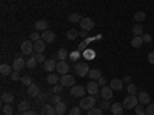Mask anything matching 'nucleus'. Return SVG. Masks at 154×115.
Segmentation results:
<instances>
[{
	"mask_svg": "<svg viewBox=\"0 0 154 115\" xmlns=\"http://www.w3.org/2000/svg\"><path fill=\"white\" fill-rule=\"evenodd\" d=\"M56 66H57V61H56L54 58H49V60H46V61L43 63V69L48 71V72H53V71L56 69Z\"/></svg>",
	"mask_w": 154,
	"mask_h": 115,
	"instance_id": "dca6fc26",
	"label": "nucleus"
},
{
	"mask_svg": "<svg viewBox=\"0 0 154 115\" xmlns=\"http://www.w3.org/2000/svg\"><path fill=\"white\" fill-rule=\"evenodd\" d=\"M54 108H56V112H57V115H63L66 112V105L63 103V101H60V103H57V105H54Z\"/></svg>",
	"mask_w": 154,
	"mask_h": 115,
	"instance_id": "5701e85b",
	"label": "nucleus"
},
{
	"mask_svg": "<svg viewBox=\"0 0 154 115\" xmlns=\"http://www.w3.org/2000/svg\"><path fill=\"white\" fill-rule=\"evenodd\" d=\"M142 37H143V42H145V43H151V42H152V37H151L149 34H143Z\"/></svg>",
	"mask_w": 154,
	"mask_h": 115,
	"instance_id": "09e8293b",
	"label": "nucleus"
},
{
	"mask_svg": "<svg viewBox=\"0 0 154 115\" xmlns=\"http://www.w3.org/2000/svg\"><path fill=\"white\" fill-rule=\"evenodd\" d=\"M80 26H82V29H85V31H91V29L96 26V23H94V20H93V19H89V17H83V19L80 20Z\"/></svg>",
	"mask_w": 154,
	"mask_h": 115,
	"instance_id": "6e6552de",
	"label": "nucleus"
},
{
	"mask_svg": "<svg viewBox=\"0 0 154 115\" xmlns=\"http://www.w3.org/2000/svg\"><path fill=\"white\" fill-rule=\"evenodd\" d=\"M79 35H80V37H83V38H88V31H85V29H82V31L79 32Z\"/></svg>",
	"mask_w": 154,
	"mask_h": 115,
	"instance_id": "864d4df0",
	"label": "nucleus"
},
{
	"mask_svg": "<svg viewBox=\"0 0 154 115\" xmlns=\"http://www.w3.org/2000/svg\"><path fill=\"white\" fill-rule=\"evenodd\" d=\"M111 106H112V105L109 103V100H103V101L100 103V106H99V108H100L102 111H108V109H111Z\"/></svg>",
	"mask_w": 154,
	"mask_h": 115,
	"instance_id": "c9c22d12",
	"label": "nucleus"
},
{
	"mask_svg": "<svg viewBox=\"0 0 154 115\" xmlns=\"http://www.w3.org/2000/svg\"><path fill=\"white\" fill-rule=\"evenodd\" d=\"M77 58H79V51H77V52H72V54H71V60L77 61Z\"/></svg>",
	"mask_w": 154,
	"mask_h": 115,
	"instance_id": "603ef678",
	"label": "nucleus"
},
{
	"mask_svg": "<svg viewBox=\"0 0 154 115\" xmlns=\"http://www.w3.org/2000/svg\"><path fill=\"white\" fill-rule=\"evenodd\" d=\"M2 112H3V115H12L14 109H12V106H11V105H5V106L2 108Z\"/></svg>",
	"mask_w": 154,
	"mask_h": 115,
	"instance_id": "f704fd0d",
	"label": "nucleus"
},
{
	"mask_svg": "<svg viewBox=\"0 0 154 115\" xmlns=\"http://www.w3.org/2000/svg\"><path fill=\"white\" fill-rule=\"evenodd\" d=\"M11 78L14 80V81H17V80H22V78H20V72H19V71H14V72L11 74Z\"/></svg>",
	"mask_w": 154,
	"mask_h": 115,
	"instance_id": "de8ad7c7",
	"label": "nucleus"
},
{
	"mask_svg": "<svg viewBox=\"0 0 154 115\" xmlns=\"http://www.w3.org/2000/svg\"><path fill=\"white\" fill-rule=\"evenodd\" d=\"M130 81H131V77H130V75H126L125 78H123V83H128V84H130Z\"/></svg>",
	"mask_w": 154,
	"mask_h": 115,
	"instance_id": "6e6d98bb",
	"label": "nucleus"
},
{
	"mask_svg": "<svg viewBox=\"0 0 154 115\" xmlns=\"http://www.w3.org/2000/svg\"><path fill=\"white\" fill-rule=\"evenodd\" d=\"M40 38H42V34H38V32L29 34V40H31V42H37V40H40Z\"/></svg>",
	"mask_w": 154,
	"mask_h": 115,
	"instance_id": "a19ab883",
	"label": "nucleus"
},
{
	"mask_svg": "<svg viewBox=\"0 0 154 115\" xmlns=\"http://www.w3.org/2000/svg\"><path fill=\"white\" fill-rule=\"evenodd\" d=\"M146 19V14H145V12L143 11H139V12H136V14H134V22H143Z\"/></svg>",
	"mask_w": 154,
	"mask_h": 115,
	"instance_id": "c756f323",
	"label": "nucleus"
},
{
	"mask_svg": "<svg viewBox=\"0 0 154 115\" xmlns=\"http://www.w3.org/2000/svg\"><path fill=\"white\" fill-rule=\"evenodd\" d=\"M96 57V52L93 49H85L83 51V58H86V60H93Z\"/></svg>",
	"mask_w": 154,
	"mask_h": 115,
	"instance_id": "c85d7f7f",
	"label": "nucleus"
},
{
	"mask_svg": "<svg viewBox=\"0 0 154 115\" xmlns=\"http://www.w3.org/2000/svg\"><path fill=\"white\" fill-rule=\"evenodd\" d=\"M12 72H14V69H12V66H9V65H5L3 63V65L0 66V74L2 75H11Z\"/></svg>",
	"mask_w": 154,
	"mask_h": 115,
	"instance_id": "b1692460",
	"label": "nucleus"
},
{
	"mask_svg": "<svg viewBox=\"0 0 154 115\" xmlns=\"http://www.w3.org/2000/svg\"><path fill=\"white\" fill-rule=\"evenodd\" d=\"M63 87H65V86H63L62 83H57V84H54L53 91H54V94H60V92L63 91Z\"/></svg>",
	"mask_w": 154,
	"mask_h": 115,
	"instance_id": "c03bdc74",
	"label": "nucleus"
},
{
	"mask_svg": "<svg viewBox=\"0 0 154 115\" xmlns=\"http://www.w3.org/2000/svg\"><path fill=\"white\" fill-rule=\"evenodd\" d=\"M68 20H69L71 23H80L82 17H80V14H69V16H68Z\"/></svg>",
	"mask_w": 154,
	"mask_h": 115,
	"instance_id": "2f4dec72",
	"label": "nucleus"
},
{
	"mask_svg": "<svg viewBox=\"0 0 154 115\" xmlns=\"http://www.w3.org/2000/svg\"><path fill=\"white\" fill-rule=\"evenodd\" d=\"M86 92H88L89 95L97 97V95L100 94V91H99V83L94 81V80H91V83H88V84H86Z\"/></svg>",
	"mask_w": 154,
	"mask_h": 115,
	"instance_id": "39448f33",
	"label": "nucleus"
},
{
	"mask_svg": "<svg viewBox=\"0 0 154 115\" xmlns=\"http://www.w3.org/2000/svg\"><path fill=\"white\" fill-rule=\"evenodd\" d=\"M20 83L25 84V86H31V84H32V80H31V77H29V75H23V77H22V80H20Z\"/></svg>",
	"mask_w": 154,
	"mask_h": 115,
	"instance_id": "473e14b6",
	"label": "nucleus"
},
{
	"mask_svg": "<svg viewBox=\"0 0 154 115\" xmlns=\"http://www.w3.org/2000/svg\"><path fill=\"white\" fill-rule=\"evenodd\" d=\"M26 111H29V103L23 100V101H20V103H19V112L23 114V112H26Z\"/></svg>",
	"mask_w": 154,
	"mask_h": 115,
	"instance_id": "cd10ccee",
	"label": "nucleus"
},
{
	"mask_svg": "<svg viewBox=\"0 0 154 115\" xmlns=\"http://www.w3.org/2000/svg\"><path fill=\"white\" fill-rule=\"evenodd\" d=\"M45 48H46V42H43L42 38H40V40H37V42H34V51H35V52H43Z\"/></svg>",
	"mask_w": 154,
	"mask_h": 115,
	"instance_id": "412c9836",
	"label": "nucleus"
},
{
	"mask_svg": "<svg viewBox=\"0 0 154 115\" xmlns=\"http://www.w3.org/2000/svg\"><path fill=\"white\" fill-rule=\"evenodd\" d=\"M37 66V60L32 57V58H28V61H26V68H29V69H34Z\"/></svg>",
	"mask_w": 154,
	"mask_h": 115,
	"instance_id": "58836bf2",
	"label": "nucleus"
},
{
	"mask_svg": "<svg viewBox=\"0 0 154 115\" xmlns=\"http://www.w3.org/2000/svg\"><path fill=\"white\" fill-rule=\"evenodd\" d=\"M77 35H79V32H77L75 29H69V31L66 32V38H68V40H74Z\"/></svg>",
	"mask_w": 154,
	"mask_h": 115,
	"instance_id": "4c0bfd02",
	"label": "nucleus"
},
{
	"mask_svg": "<svg viewBox=\"0 0 154 115\" xmlns=\"http://www.w3.org/2000/svg\"><path fill=\"white\" fill-rule=\"evenodd\" d=\"M145 115H154V103H149V105L146 106Z\"/></svg>",
	"mask_w": 154,
	"mask_h": 115,
	"instance_id": "a18cd8bd",
	"label": "nucleus"
},
{
	"mask_svg": "<svg viewBox=\"0 0 154 115\" xmlns=\"http://www.w3.org/2000/svg\"><path fill=\"white\" fill-rule=\"evenodd\" d=\"M60 83L65 86V87H71V86H74L75 78H74L71 74H65V75H62V77H60Z\"/></svg>",
	"mask_w": 154,
	"mask_h": 115,
	"instance_id": "0eeeda50",
	"label": "nucleus"
},
{
	"mask_svg": "<svg viewBox=\"0 0 154 115\" xmlns=\"http://www.w3.org/2000/svg\"><path fill=\"white\" fill-rule=\"evenodd\" d=\"M133 34L137 35V37H142L143 35V26H142V25H140V23L134 25V26H133Z\"/></svg>",
	"mask_w": 154,
	"mask_h": 115,
	"instance_id": "393cba45",
	"label": "nucleus"
},
{
	"mask_svg": "<svg viewBox=\"0 0 154 115\" xmlns=\"http://www.w3.org/2000/svg\"><path fill=\"white\" fill-rule=\"evenodd\" d=\"M97 83H99V86H102V87H103V86H106V80L103 78V77H100V78L97 80Z\"/></svg>",
	"mask_w": 154,
	"mask_h": 115,
	"instance_id": "8fccbe9b",
	"label": "nucleus"
},
{
	"mask_svg": "<svg viewBox=\"0 0 154 115\" xmlns=\"http://www.w3.org/2000/svg\"><path fill=\"white\" fill-rule=\"evenodd\" d=\"M114 115H123V111H125V108H123V105H120V103H114L112 106H111V109H109Z\"/></svg>",
	"mask_w": 154,
	"mask_h": 115,
	"instance_id": "a211bd4d",
	"label": "nucleus"
},
{
	"mask_svg": "<svg viewBox=\"0 0 154 115\" xmlns=\"http://www.w3.org/2000/svg\"><path fill=\"white\" fill-rule=\"evenodd\" d=\"M134 111H136V115H145V111H146V108H145L143 105H137Z\"/></svg>",
	"mask_w": 154,
	"mask_h": 115,
	"instance_id": "e433bc0d",
	"label": "nucleus"
},
{
	"mask_svg": "<svg viewBox=\"0 0 154 115\" xmlns=\"http://www.w3.org/2000/svg\"><path fill=\"white\" fill-rule=\"evenodd\" d=\"M12 100H14V95H12L11 92H5V94L2 95V101H3L5 105H11Z\"/></svg>",
	"mask_w": 154,
	"mask_h": 115,
	"instance_id": "bb28decb",
	"label": "nucleus"
},
{
	"mask_svg": "<svg viewBox=\"0 0 154 115\" xmlns=\"http://www.w3.org/2000/svg\"><path fill=\"white\" fill-rule=\"evenodd\" d=\"M80 114H82V108L80 106L71 108V111H69V115H80Z\"/></svg>",
	"mask_w": 154,
	"mask_h": 115,
	"instance_id": "79ce46f5",
	"label": "nucleus"
},
{
	"mask_svg": "<svg viewBox=\"0 0 154 115\" xmlns=\"http://www.w3.org/2000/svg\"><path fill=\"white\" fill-rule=\"evenodd\" d=\"M83 111H89L96 106V97L94 95H86V97H82L80 100V105H79Z\"/></svg>",
	"mask_w": 154,
	"mask_h": 115,
	"instance_id": "f03ea898",
	"label": "nucleus"
},
{
	"mask_svg": "<svg viewBox=\"0 0 154 115\" xmlns=\"http://www.w3.org/2000/svg\"><path fill=\"white\" fill-rule=\"evenodd\" d=\"M42 92H40V87H38L37 84H31V86H28V95L29 97H32V98H37L38 95H40Z\"/></svg>",
	"mask_w": 154,
	"mask_h": 115,
	"instance_id": "2eb2a0df",
	"label": "nucleus"
},
{
	"mask_svg": "<svg viewBox=\"0 0 154 115\" xmlns=\"http://www.w3.org/2000/svg\"><path fill=\"white\" fill-rule=\"evenodd\" d=\"M112 89H111V86H103L100 89V97L103 98V100H111L114 95H112Z\"/></svg>",
	"mask_w": 154,
	"mask_h": 115,
	"instance_id": "9b49d317",
	"label": "nucleus"
},
{
	"mask_svg": "<svg viewBox=\"0 0 154 115\" xmlns=\"http://www.w3.org/2000/svg\"><path fill=\"white\" fill-rule=\"evenodd\" d=\"M85 92H86V87H83V86H79V84L71 86V95H72V97L82 98V97L85 95Z\"/></svg>",
	"mask_w": 154,
	"mask_h": 115,
	"instance_id": "423d86ee",
	"label": "nucleus"
},
{
	"mask_svg": "<svg viewBox=\"0 0 154 115\" xmlns=\"http://www.w3.org/2000/svg\"><path fill=\"white\" fill-rule=\"evenodd\" d=\"M25 66H26V63H25V60L20 57V55H17L16 58H14V61H12V69H14V71H22Z\"/></svg>",
	"mask_w": 154,
	"mask_h": 115,
	"instance_id": "1a4fd4ad",
	"label": "nucleus"
},
{
	"mask_svg": "<svg viewBox=\"0 0 154 115\" xmlns=\"http://www.w3.org/2000/svg\"><path fill=\"white\" fill-rule=\"evenodd\" d=\"M34 28H35V31H46L48 29V22L46 20H37L35 23H34Z\"/></svg>",
	"mask_w": 154,
	"mask_h": 115,
	"instance_id": "6ab92c4d",
	"label": "nucleus"
},
{
	"mask_svg": "<svg viewBox=\"0 0 154 115\" xmlns=\"http://www.w3.org/2000/svg\"><path fill=\"white\" fill-rule=\"evenodd\" d=\"M57 57H59V60H66L68 58V51L65 48H60L59 52H57Z\"/></svg>",
	"mask_w": 154,
	"mask_h": 115,
	"instance_id": "7c9ffc66",
	"label": "nucleus"
},
{
	"mask_svg": "<svg viewBox=\"0 0 154 115\" xmlns=\"http://www.w3.org/2000/svg\"><path fill=\"white\" fill-rule=\"evenodd\" d=\"M137 100H139V103L143 105V106H148V105L151 103V97H149L148 92H140V94H137Z\"/></svg>",
	"mask_w": 154,
	"mask_h": 115,
	"instance_id": "f8f14e48",
	"label": "nucleus"
},
{
	"mask_svg": "<svg viewBox=\"0 0 154 115\" xmlns=\"http://www.w3.org/2000/svg\"><path fill=\"white\" fill-rule=\"evenodd\" d=\"M40 115H57L54 105H43L42 111H40Z\"/></svg>",
	"mask_w": 154,
	"mask_h": 115,
	"instance_id": "4468645a",
	"label": "nucleus"
},
{
	"mask_svg": "<svg viewBox=\"0 0 154 115\" xmlns=\"http://www.w3.org/2000/svg\"><path fill=\"white\" fill-rule=\"evenodd\" d=\"M46 83L48 84H57V83H60V78H59V74H54V72H51L48 77H46Z\"/></svg>",
	"mask_w": 154,
	"mask_h": 115,
	"instance_id": "aec40b11",
	"label": "nucleus"
},
{
	"mask_svg": "<svg viewBox=\"0 0 154 115\" xmlns=\"http://www.w3.org/2000/svg\"><path fill=\"white\" fill-rule=\"evenodd\" d=\"M109 86L112 91H122L123 89V80H119V78H114L109 81Z\"/></svg>",
	"mask_w": 154,
	"mask_h": 115,
	"instance_id": "f3484780",
	"label": "nucleus"
},
{
	"mask_svg": "<svg viewBox=\"0 0 154 115\" xmlns=\"http://www.w3.org/2000/svg\"><path fill=\"white\" fill-rule=\"evenodd\" d=\"M34 58L37 60V63H45V61H46V58H45L43 52H37V54L34 55Z\"/></svg>",
	"mask_w": 154,
	"mask_h": 115,
	"instance_id": "ea45409f",
	"label": "nucleus"
},
{
	"mask_svg": "<svg viewBox=\"0 0 154 115\" xmlns=\"http://www.w3.org/2000/svg\"><path fill=\"white\" fill-rule=\"evenodd\" d=\"M126 89H128V94H130V95H137V87H136L134 83H130Z\"/></svg>",
	"mask_w": 154,
	"mask_h": 115,
	"instance_id": "72a5a7b5",
	"label": "nucleus"
},
{
	"mask_svg": "<svg viewBox=\"0 0 154 115\" xmlns=\"http://www.w3.org/2000/svg\"><path fill=\"white\" fill-rule=\"evenodd\" d=\"M42 40H43V42H46V43H53V42L56 40V34H54L53 31L46 29V31H43V32H42Z\"/></svg>",
	"mask_w": 154,
	"mask_h": 115,
	"instance_id": "ddd939ff",
	"label": "nucleus"
},
{
	"mask_svg": "<svg viewBox=\"0 0 154 115\" xmlns=\"http://www.w3.org/2000/svg\"><path fill=\"white\" fill-rule=\"evenodd\" d=\"M145 42H143V37H137V35H134L133 37V40H131V45L134 46V48H140Z\"/></svg>",
	"mask_w": 154,
	"mask_h": 115,
	"instance_id": "a878e982",
	"label": "nucleus"
},
{
	"mask_svg": "<svg viewBox=\"0 0 154 115\" xmlns=\"http://www.w3.org/2000/svg\"><path fill=\"white\" fill-rule=\"evenodd\" d=\"M32 51H34V42L26 40V42H23V43H22V54L29 55V54L32 52Z\"/></svg>",
	"mask_w": 154,
	"mask_h": 115,
	"instance_id": "9d476101",
	"label": "nucleus"
},
{
	"mask_svg": "<svg viewBox=\"0 0 154 115\" xmlns=\"http://www.w3.org/2000/svg\"><path fill=\"white\" fill-rule=\"evenodd\" d=\"M56 71L59 72V75H65V74H68V71H69V65L66 63V60H59V61H57V66H56Z\"/></svg>",
	"mask_w": 154,
	"mask_h": 115,
	"instance_id": "20e7f679",
	"label": "nucleus"
},
{
	"mask_svg": "<svg viewBox=\"0 0 154 115\" xmlns=\"http://www.w3.org/2000/svg\"><path fill=\"white\" fill-rule=\"evenodd\" d=\"M88 77H89L91 80L97 81L100 77H103V75H102V71H100V69H91V71H89V74H88Z\"/></svg>",
	"mask_w": 154,
	"mask_h": 115,
	"instance_id": "4be33fe9",
	"label": "nucleus"
},
{
	"mask_svg": "<svg viewBox=\"0 0 154 115\" xmlns=\"http://www.w3.org/2000/svg\"><path fill=\"white\" fill-rule=\"evenodd\" d=\"M89 66H88V63L86 61H77L75 63V66H74V72H75V75H79V77H86L88 74H89Z\"/></svg>",
	"mask_w": 154,
	"mask_h": 115,
	"instance_id": "f257e3e1",
	"label": "nucleus"
},
{
	"mask_svg": "<svg viewBox=\"0 0 154 115\" xmlns=\"http://www.w3.org/2000/svg\"><path fill=\"white\" fill-rule=\"evenodd\" d=\"M148 61L151 63V65H154V52H149L148 54Z\"/></svg>",
	"mask_w": 154,
	"mask_h": 115,
	"instance_id": "3c124183",
	"label": "nucleus"
},
{
	"mask_svg": "<svg viewBox=\"0 0 154 115\" xmlns=\"http://www.w3.org/2000/svg\"><path fill=\"white\" fill-rule=\"evenodd\" d=\"M88 115H102V109L100 108H93L88 111Z\"/></svg>",
	"mask_w": 154,
	"mask_h": 115,
	"instance_id": "37998d69",
	"label": "nucleus"
},
{
	"mask_svg": "<svg viewBox=\"0 0 154 115\" xmlns=\"http://www.w3.org/2000/svg\"><path fill=\"white\" fill-rule=\"evenodd\" d=\"M22 115H37V114H35L34 111H31V109H29V111H26V112H23Z\"/></svg>",
	"mask_w": 154,
	"mask_h": 115,
	"instance_id": "5fc2aeb1",
	"label": "nucleus"
},
{
	"mask_svg": "<svg viewBox=\"0 0 154 115\" xmlns=\"http://www.w3.org/2000/svg\"><path fill=\"white\" fill-rule=\"evenodd\" d=\"M122 105H123L125 109H136V106L139 105V100H137L136 95H128V97H125Z\"/></svg>",
	"mask_w": 154,
	"mask_h": 115,
	"instance_id": "7ed1b4c3",
	"label": "nucleus"
},
{
	"mask_svg": "<svg viewBox=\"0 0 154 115\" xmlns=\"http://www.w3.org/2000/svg\"><path fill=\"white\" fill-rule=\"evenodd\" d=\"M60 101H62V98H60V95H59V94L51 95V103H53V105H57V103H60Z\"/></svg>",
	"mask_w": 154,
	"mask_h": 115,
	"instance_id": "49530a36",
	"label": "nucleus"
}]
</instances>
